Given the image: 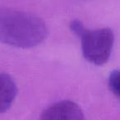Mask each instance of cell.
I'll use <instances>...</instances> for the list:
<instances>
[{
	"label": "cell",
	"mask_w": 120,
	"mask_h": 120,
	"mask_svg": "<svg viewBox=\"0 0 120 120\" xmlns=\"http://www.w3.org/2000/svg\"><path fill=\"white\" fill-rule=\"evenodd\" d=\"M70 29L80 38L82 54L86 60L98 66L108 62L114 41V35L111 29L88 30L78 20L71 22Z\"/></svg>",
	"instance_id": "cell-2"
},
{
	"label": "cell",
	"mask_w": 120,
	"mask_h": 120,
	"mask_svg": "<svg viewBox=\"0 0 120 120\" xmlns=\"http://www.w3.org/2000/svg\"><path fill=\"white\" fill-rule=\"evenodd\" d=\"M17 95L14 80L8 74L0 72V113L9 109Z\"/></svg>",
	"instance_id": "cell-4"
},
{
	"label": "cell",
	"mask_w": 120,
	"mask_h": 120,
	"mask_svg": "<svg viewBox=\"0 0 120 120\" xmlns=\"http://www.w3.org/2000/svg\"><path fill=\"white\" fill-rule=\"evenodd\" d=\"M109 87L111 92L118 99L119 97V72L115 70L109 77Z\"/></svg>",
	"instance_id": "cell-5"
},
{
	"label": "cell",
	"mask_w": 120,
	"mask_h": 120,
	"mask_svg": "<svg viewBox=\"0 0 120 120\" xmlns=\"http://www.w3.org/2000/svg\"><path fill=\"white\" fill-rule=\"evenodd\" d=\"M48 35L46 24L33 14L0 7V42L17 48H32Z\"/></svg>",
	"instance_id": "cell-1"
},
{
	"label": "cell",
	"mask_w": 120,
	"mask_h": 120,
	"mask_svg": "<svg viewBox=\"0 0 120 120\" xmlns=\"http://www.w3.org/2000/svg\"><path fill=\"white\" fill-rule=\"evenodd\" d=\"M39 120H85L82 108L72 100H62L46 108Z\"/></svg>",
	"instance_id": "cell-3"
}]
</instances>
